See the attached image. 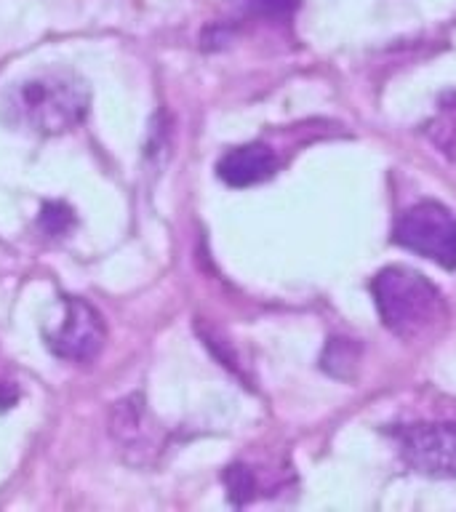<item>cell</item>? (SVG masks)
Returning a JSON list of instances; mask_svg holds the SVG:
<instances>
[{
    "label": "cell",
    "mask_w": 456,
    "mask_h": 512,
    "mask_svg": "<svg viewBox=\"0 0 456 512\" xmlns=\"http://www.w3.org/2000/svg\"><path fill=\"white\" fill-rule=\"evenodd\" d=\"M88 83L70 70H46L16 83L3 99V118L35 134L70 131L88 115Z\"/></svg>",
    "instance_id": "obj_1"
},
{
    "label": "cell",
    "mask_w": 456,
    "mask_h": 512,
    "mask_svg": "<svg viewBox=\"0 0 456 512\" xmlns=\"http://www.w3.org/2000/svg\"><path fill=\"white\" fill-rule=\"evenodd\" d=\"M379 318L400 339H419L446 320V302L422 272L408 267H384L371 280Z\"/></svg>",
    "instance_id": "obj_2"
},
{
    "label": "cell",
    "mask_w": 456,
    "mask_h": 512,
    "mask_svg": "<svg viewBox=\"0 0 456 512\" xmlns=\"http://www.w3.org/2000/svg\"><path fill=\"white\" fill-rule=\"evenodd\" d=\"M392 240L446 270L456 267V216L435 200L403 211L392 227Z\"/></svg>",
    "instance_id": "obj_3"
},
{
    "label": "cell",
    "mask_w": 456,
    "mask_h": 512,
    "mask_svg": "<svg viewBox=\"0 0 456 512\" xmlns=\"http://www.w3.org/2000/svg\"><path fill=\"white\" fill-rule=\"evenodd\" d=\"M104 339H107V328H104L102 315L78 296H67L62 320L46 328L48 350L54 352L56 358L72 360V363L94 360L102 350Z\"/></svg>",
    "instance_id": "obj_4"
},
{
    "label": "cell",
    "mask_w": 456,
    "mask_h": 512,
    "mask_svg": "<svg viewBox=\"0 0 456 512\" xmlns=\"http://www.w3.org/2000/svg\"><path fill=\"white\" fill-rule=\"evenodd\" d=\"M395 438L411 470L430 478H456V424H403Z\"/></svg>",
    "instance_id": "obj_5"
},
{
    "label": "cell",
    "mask_w": 456,
    "mask_h": 512,
    "mask_svg": "<svg viewBox=\"0 0 456 512\" xmlns=\"http://www.w3.org/2000/svg\"><path fill=\"white\" fill-rule=\"evenodd\" d=\"M278 168V158L267 144H243V147H232L222 155L216 163V174L224 184L230 187H251L264 179H270Z\"/></svg>",
    "instance_id": "obj_6"
},
{
    "label": "cell",
    "mask_w": 456,
    "mask_h": 512,
    "mask_svg": "<svg viewBox=\"0 0 456 512\" xmlns=\"http://www.w3.org/2000/svg\"><path fill=\"white\" fill-rule=\"evenodd\" d=\"M112 435L126 448L152 446L150 427H147V411L142 406V398L120 400L112 411Z\"/></svg>",
    "instance_id": "obj_7"
},
{
    "label": "cell",
    "mask_w": 456,
    "mask_h": 512,
    "mask_svg": "<svg viewBox=\"0 0 456 512\" xmlns=\"http://www.w3.org/2000/svg\"><path fill=\"white\" fill-rule=\"evenodd\" d=\"M430 134L432 142L456 160V96L443 102L438 118H435V128H430Z\"/></svg>",
    "instance_id": "obj_8"
},
{
    "label": "cell",
    "mask_w": 456,
    "mask_h": 512,
    "mask_svg": "<svg viewBox=\"0 0 456 512\" xmlns=\"http://www.w3.org/2000/svg\"><path fill=\"white\" fill-rule=\"evenodd\" d=\"M38 227L46 232L48 238H62L75 227V214H72V208L67 203L51 200V203L40 208Z\"/></svg>",
    "instance_id": "obj_9"
},
{
    "label": "cell",
    "mask_w": 456,
    "mask_h": 512,
    "mask_svg": "<svg viewBox=\"0 0 456 512\" xmlns=\"http://www.w3.org/2000/svg\"><path fill=\"white\" fill-rule=\"evenodd\" d=\"M224 483L230 488V499L238 504H246L256 491V480L248 467H230L224 472Z\"/></svg>",
    "instance_id": "obj_10"
},
{
    "label": "cell",
    "mask_w": 456,
    "mask_h": 512,
    "mask_svg": "<svg viewBox=\"0 0 456 512\" xmlns=\"http://www.w3.org/2000/svg\"><path fill=\"white\" fill-rule=\"evenodd\" d=\"M248 11H254L259 16H270V19H278V16H288L299 6V0H246Z\"/></svg>",
    "instance_id": "obj_11"
}]
</instances>
